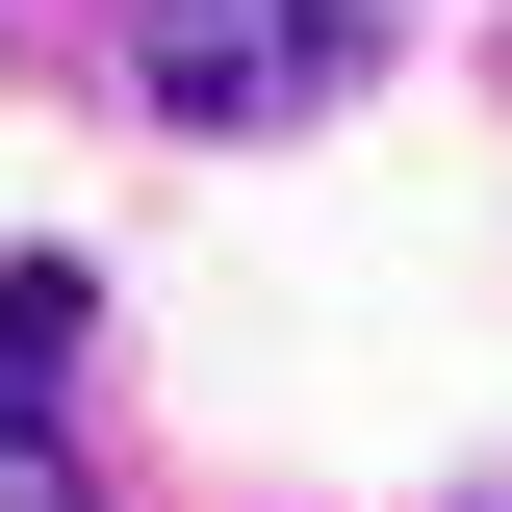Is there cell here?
Masks as SVG:
<instances>
[{
	"instance_id": "obj_2",
	"label": "cell",
	"mask_w": 512,
	"mask_h": 512,
	"mask_svg": "<svg viewBox=\"0 0 512 512\" xmlns=\"http://www.w3.org/2000/svg\"><path fill=\"white\" fill-rule=\"evenodd\" d=\"M77 308H103L77 256L0 282V512H103V487H77Z\"/></svg>"
},
{
	"instance_id": "obj_1",
	"label": "cell",
	"mask_w": 512,
	"mask_h": 512,
	"mask_svg": "<svg viewBox=\"0 0 512 512\" xmlns=\"http://www.w3.org/2000/svg\"><path fill=\"white\" fill-rule=\"evenodd\" d=\"M128 52H154L180 128H308L333 77H359V0H154Z\"/></svg>"
}]
</instances>
